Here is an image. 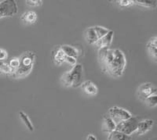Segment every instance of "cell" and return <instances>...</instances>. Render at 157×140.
I'll use <instances>...</instances> for the list:
<instances>
[{
	"label": "cell",
	"mask_w": 157,
	"mask_h": 140,
	"mask_svg": "<svg viewBox=\"0 0 157 140\" xmlns=\"http://www.w3.org/2000/svg\"><path fill=\"white\" fill-rule=\"evenodd\" d=\"M7 58V52L3 49L0 48V61H4Z\"/></svg>",
	"instance_id": "cb8c5ba5"
},
{
	"label": "cell",
	"mask_w": 157,
	"mask_h": 140,
	"mask_svg": "<svg viewBox=\"0 0 157 140\" xmlns=\"http://www.w3.org/2000/svg\"><path fill=\"white\" fill-rule=\"evenodd\" d=\"M157 89L155 85L152 83H144L141 84L137 89V95L138 98L145 101L148 97L152 95L155 94Z\"/></svg>",
	"instance_id": "ba28073f"
},
{
	"label": "cell",
	"mask_w": 157,
	"mask_h": 140,
	"mask_svg": "<svg viewBox=\"0 0 157 140\" xmlns=\"http://www.w3.org/2000/svg\"><path fill=\"white\" fill-rule=\"evenodd\" d=\"M109 31V29L101 26H94L88 28L84 32V37L89 44L94 45L98 40L105 35Z\"/></svg>",
	"instance_id": "277c9868"
},
{
	"label": "cell",
	"mask_w": 157,
	"mask_h": 140,
	"mask_svg": "<svg viewBox=\"0 0 157 140\" xmlns=\"http://www.w3.org/2000/svg\"><path fill=\"white\" fill-rule=\"evenodd\" d=\"M36 53L33 52H25L19 58L20 64L17 69L13 73V77L16 78H22L32 72L33 66L36 62Z\"/></svg>",
	"instance_id": "7a4b0ae2"
},
{
	"label": "cell",
	"mask_w": 157,
	"mask_h": 140,
	"mask_svg": "<svg viewBox=\"0 0 157 140\" xmlns=\"http://www.w3.org/2000/svg\"><path fill=\"white\" fill-rule=\"evenodd\" d=\"M66 55L61 48H57L52 52V61L57 66H60L65 62Z\"/></svg>",
	"instance_id": "4fadbf2b"
},
{
	"label": "cell",
	"mask_w": 157,
	"mask_h": 140,
	"mask_svg": "<svg viewBox=\"0 0 157 140\" xmlns=\"http://www.w3.org/2000/svg\"><path fill=\"white\" fill-rule=\"evenodd\" d=\"M98 61L102 71L113 78L121 77L127 66L124 53L118 49H100L98 50Z\"/></svg>",
	"instance_id": "6da1fadb"
},
{
	"label": "cell",
	"mask_w": 157,
	"mask_h": 140,
	"mask_svg": "<svg viewBox=\"0 0 157 140\" xmlns=\"http://www.w3.org/2000/svg\"><path fill=\"white\" fill-rule=\"evenodd\" d=\"M147 50L149 56L156 62L157 59V38L156 36L151 38L149 41L148 42L146 46Z\"/></svg>",
	"instance_id": "8fae6325"
},
{
	"label": "cell",
	"mask_w": 157,
	"mask_h": 140,
	"mask_svg": "<svg viewBox=\"0 0 157 140\" xmlns=\"http://www.w3.org/2000/svg\"><path fill=\"white\" fill-rule=\"evenodd\" d=\"M83 79V69L81 64H75L70 71H67L61 76V81L65 87L78 88L81 86Z\"/></svg>",
	"instance_id": "3957f363"
},
{
	"label": "cell",
	"mask_w": 157,
	"mask_h": 140,
	"mask_svg": "<svg viewBox=\"0 0 157 140\" xmlns=\"http://www.w3.org/2000/svg\"><path fill=\"white\" fill-rule=\"evenodd\" d=\"M86 140H97V137L95 135L90 134L87 137H86Z\"/></svg>",
	"instance_id": "484cf974"
},
{
	"label": "cell",
	"mask_w": 157,
	"mask_h": 140,
	"mask_svg": "<svg viewBox=\"0 0 157 140\" xmlns=\"http://www.w3.org/2000/svg\"><path fill=\"white\" fill-rule=\"evenodd\" d=\"M145 103L147 106H148L149 107H155L157 105V94L152 95L150 96L149 97L147 98L145 100Z\"/></svg>",
	"instance_id": "ffe728a7"
},
{
	"label": "cell",
	"mask_w": 157,
	"mask_h": 140,
	"mask_svg": "<svg viewBox=\"0 0 157 140\" xmlns=\"http://www.w3.org/2000/svg\"><path fill=\"white\" fill-rule=\"evenodd\" d=\"M109 117L113 119L115 124H118L122 121H127L132 117L130 112L127 111L125 109L119 107V106H113L109 110Z\"/></svg>",
	"instance_id": "8992f818"
},
{
	"label": "cell",
	"mask_w": 157,
	"mask_h": 140,
	"mask_svg": "<svg viewBox=\"0 0 157 140\" xmlns=\"http://www.w3.org/2000/svg\"><path fill=\"white\" fill-rule=\"evenodd\" d=\"M116 124H115L113 119L109 117V115H105L104 117L103 124H102V131L105 132L111 133L116 130Z\"/></svg>",
	"instance_id": "9a60e30c"
},
{
	"label": "cell",
	"mask_w": 157,
	"mask_h": 140,
	"mask_svg": "<svg viewBox=\"0 0 157 140\" xmlns=\"http://www.w3.org/2000/svg\"><path fill=\"white\" fill-rule=\"evenodd\" d=\"M117 2L122 7H127L129 6L134 5V0H120L117 1Z\"/></svg>",
	"instance_id": "603a6c76"
},
{
	"label": "cell",
	"mask_w": 157,
	"mask_h": 140,
	"mask_svg": "<svg viewBox=\"0 0 157 140\" xmlns=\"http://www.w3.org/2000/svg\"><path fill=\"white\" fill-rule=\"evenodd\" d=\"M8 64H9L10 68L13 71V73H14V71H16V70L18 68V67H19V64H20L19 59L16 58V57H13V58H12L10 61V62L8 63Z\"/></svg>",
	"instance_id": "44dd1931"
},
{
	"label": "cell",
	"mask_w": 157,
	"mask_h": 140,
	"mask_svg": "<svg viewBox=\"0 0 157 140\" xmlns=\"http://www.w3.org/2000/svg\"><path fill=\"white\" fill-rule=\"evenodd\" d=\"M60 48L62 50V51L64 52V54L67 57H73V58L77 59L81 54V50H79L77 47H75V46L64 45V46H61Z\"/></svg>",
	"instance_id": "7c38bea8"
},
{
	"label": "cell",
	"mask_w": 157,
	"mask_h": 140,
	"mask_svg": "<svg viewBox=\"0 0 157 140\" xmlns=\"http://www.w3.org/2000/svg\"><path fill=\"white\" fill-rule=\"evenodd\" d=\"M83 92L89 96H95L98 93V89L94 83L90 81H86L81 85Z\"/></svg>",
	"instance_id": "5bb4252c"
},
{
	"label": "cell",
	"mask_w": 157,
	"mask_h": 140,
	"mask_svg": "<svg viewBox=\"0 0 157 140\" xmlns=\"http://www.w3.org/2000/svg\"><path fill=\"white\" fill-rule=\"evenodd\" d=\"M0 72L5 75H13V71L10 68L9 64L4 61H0Z\"/></svg>",
	"instance_id": "d6986e66"
},
{
	"label": "cell",
	"mask_w": 157,
	"mask_h": 140,
	"mask_svg": "<svg viewBox=\"0 0 157 140\" xmlns=\"http://www.w3.org/2000/svg\"><path fill=\"white\" fill-rule=\"evenodd\" d=\"M37 17H38L36 12H34V11H28V12L24 13L23 14L21 15V19L26 24H33L37 20Z\"/></svg>",
	"instance_id": "2e32d148"
},
{
	"label": "cell",
	"mask_w": 157,
	"mask_h": 140,
	"mask_svg": "<svg viewBox=\"0 0 157 140\" xmlns=\"http://www.w3.org/2000/svg\"><path fill=\"white\" fill-rule=\"evenodd\" d=\"M156 1H148V0H134V5L140 6L143 7L154 8L156 6Z\"/></svg>",
	"instance_id": "ac0fdd59"
},
{
	"label": "cell",
	"mask_w": 157,
	"mask_h": 140,
	"mask_svg": "<svg viewBox=\"0 0 157 140\" xmlns=\"http://www.w3.org/2000/svg\"><path fill=\"white\" fill-rule=\"evenodd\" d=\"M26 4L32 7H36V6H40L43 4V1L41 0H26Z\"/></svg>",
	"instance_id": "7402d4cb"
},
{
	"label": "cell",
	"mask_w": 157,
	"mask_h": 140,
	"mask_svg": "<svg viewBox=\"0 0 157 140\" xmlns=\"http://www.w3.org/2000/svg\"><path fill=\"white\" fill-rule=\"evenodd\" d=\"M113 35H114V31L109 30L107 34L101 38L99 40H98L94 44V46L99 49V50L103 48H109V46H111L112 42H113Z\"/></svg>",
	"instance_id": "9c48e42d"
},
{
	"label": "cell",
	"mask_w": 157,
	"mask_h": 140,
	"mask_svg": "<svg viewBox=\"0 0 157 140\" xmlns=\"http://www.w3.org/2000/svg\"><path fill=\"white\" fill-rule=\"evenodd\" d=\"M65 62H67L68 64H69L70 65L75 66L76 64V59L73 58V57H67L65 58Z\"/></svg>",
	"instance_id": "d4e9b609"
},
{
	"label": "cell",
	"mask_w": 157,
	"mask_h": 140,
	"mask_svg": "<svg viewBox=\"0 0 157 140\" xmlns=\"http://www.w3.org/2000/svg\"><path fill=\"white\" fill-rule=\"evenodd\" d=\"M19 115H20V117H21V121H23V123L25 124V125L28 128V129H29L30 131H34L35 129L34 125H33L32 121H31L30 118H29V115H28V114L24 111H20Z\"/></svg>",
	"instance_id": "e0dca14e"
},
{
	"label": "cell",
	"mask_w": 157,
	"mask_h": 140,
	"mask_svg": "<svg viewBox=\"0 0 157 140\" xmlns=\"http://www.w3.org/2000/svg\"><path fill=\"white\" fill-rule=\"evenodd\" d=\"M139 121L138 117H131L127 121H122L120 124H116L115 131L123 133L126 135H130L132 133L136 131L137 124H138Z\"/></svg>",
	"instance_id": "5b68a950"
},
{
	"label": "cell",
	"mask_w": 157,
	"mask_h": 140,
	"mask_svg": "<svg viewBox=\"0 0 157 140\" xmlns=\"http://www.w3.org/2000/svg\"><path fill=\"white\" fill-rule=\"evenodd\" d=\"M154 124V121L152 119H145L143 121H140L137 124L136 134L137 135H142L152 129Z\"/></svg>",
	"instance_id": "30bf717a"
},
{
	"label": "cell",
	"mask_w": 157,
	"mask_h": 140,
	"mask_svg": "<svg viewBox=\"0 0 157 140\" xmlns=\"http://www.w3.org/2000/svg\"><path fill=\"white\" fill-rule=\"evenodd\" d=\"M17 13V6L13 0H5L0 2V18L11 17Z\"/></svg>",
	"instance_id": "52a82bcc"
}]
</instances>
